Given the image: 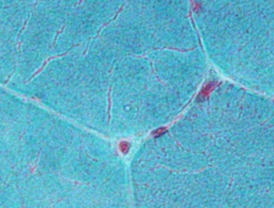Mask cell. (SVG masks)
<instances>
[{
  "instance_id": "6da1fadb",
  "label": "cell",
  "mask_w": 274,
  "mask_h": 208,
  "mask_svg": "<svg viewBox=\"0 0 274 208\" xmlns=\"http://www.w3.org/2000/svg\"><path fill=\"white\" fill-rule=\"evenodd\" d=\"M216 82H210V83H208L207 85L205 86V87L201 89V91L199 92V95L197 96V101H203V100H206L207 98L210 96L211 92L214 90V88L216 87Z\"/></svg>"
},
{
  "instance_id": "7a4b0ae2",
  "label": "cell",
  "mask_w": 274,
  "mask_h": 208,
  "mask_svg": "<svg viewBox=\"0 0 274 208\" xmlns=\"http://www.w3.org/2000/svg\"><path fill=\"white\" fill-rule=\"evenodd\" d=\"M119 147H120V150L122 154H126L129 152V150H130L131 148V144L129 142H121L120 145H119Z\"/></svg>"
},
{
  "instance_id": "3957f363",
  "label": "cell",
  "mask_w": 274,
  "mask_h": 208,
  "mask_svg": "<svg viewBox=\"0 0 274 208\" xmlns=\"http://www.w3.org/2000/svg\"><path fill=\"white\" fill-rule=\"evenodd\" d=\"M167 132V129L166 128H158V129H156L155 131H153V136H155V137H158V136H162L163 134H165V133Z\"/></svg>"
}]
</instances>
